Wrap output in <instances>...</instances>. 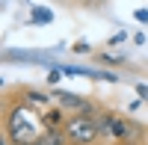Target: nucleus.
Returning a JSON list of instances; mask_svg holds the SVG:
<instances>
[{
  "label": "nucleus",
  "mask_w": 148,
  "mask_h": 145,
  "mask_svg": "<svg viewBox=\"0 0 148 145\" xmlns=\"http://www.w3.org/2000/svg\"><path fill=\"white\" fill-rule=\"evenodd\" d=\"M125 39H127V33H125V30H116V33L107 39V44H110V47H116V44H121Z\"/></svg>",
  "instance_id": "obj_11"
},
{
  "label": "nucleus",
  "mask_w": 148,
  "mask_h": 145,
  "mask_svg": "<svg viewBox=\"0 0 148 145\" xmlns=\"http://www.w3.org/2000/svg\"><path fill=\"white\" fill-rule=\"evenodd\" d=\"M142 145H148V133H145V139H142Z\"/></svg>",
  "instance_id": "obj_18"
},
{
  "label": "nucleus",
  "mask_w": 148,
  "mask_h": 145,
  "mask_svg": "<svg viewBox=\"0 0 148 145\" xmlns=\"http://www.w3.org/2000/svg\"><path fill=\"white\" fill-rule=\"evenodd\" d=\"M133 89H136V98L142 104H148V83H133Z\"/></svg>",
  "instance_id": "obj_12"
},
{
  "label": "nucleus",
  "mask_w": 148,
  "mask_h": 145,
  "mask_svg": "<svg viewBox=\"0 0 148 145\" xmlns=\"http://www.w3.org/2000/svg\"><path fill=\"white\" fill-rule=\"evenodd\" d=\"M36 145H68V139H65V133H62V127H53V130H47Z\"/></svg>",
  "instance_id": "obj_7"
},
{
  "label": "nucleus",
  "mask_w": 148,
  "mask_h": 145,
  "mask_svg": "<svg viewBox=\"0 0 148 145\" xmlns=\"http://www.w3.org/2000/svg\"><path fill=\"white\" fill-rule=\"evenodd\" d=\"M139 107H145V104H142V101L136 98V101H133V104H127V110H130V113H136V110H139Z\"/></svg>",
  "instance_id": "obj_16"
},
{
  "label": "nucleus",
  "mask_w": 148,
  "mask_h": 145,
  "mask_svg": "<svg viewBox=\"0 0 148 145\" xmlns=\"http://www.w3.org/2000/svg\"><path fill=\"white\" fill-rule=\"evenodd\" d=\"M65 118H68V113L62 110V107H51V110H45V124H47V130L62 127V124H65Z\"/></svg>",
  "instance_id": "obj_6"
},
{
  "label": "nucleus",
  "mask_w": 148,
  "mask_h": 145,
  "mask_svg": "<svg viewBox=\"0 0 148 145\" xmlns=\"http://www.w3.org/2000/svg\"><path fill=\"white\" fill-rule=\"evenodd\" d=\"M51 21H53V9L51 6H33L30 24H51Z\"/></svg>",
  "instance_id": "obj_8"
},
{
  "label": "nucleus",
  "mask_w": 148,
  "mask_h": 145,
  "mask_svg": "<svg viewBox=\"0 0 148 145\" xmlns=\"http://www.w3.org/2000/svg\"><path fill=\"white\" fill-rule=\"evenodd\" d=\"M59 80H62V68H51V71H47V83H51V86H53V83H59Z\"/></svg>",
  "instance_id": "obj_13"
},
{
  "label": "nucleus",
  "mask_w": 148,
  "mask_h": 145,
  "mask_svg": "<svg viewBox=\"0 0 148 145\" xmlns=\"http://www.w3.org/2000/svg\"><path fill=\"white\" fill-rule=\"evenodd\" d=\"M62 133H65L68 145H104L101 124L92 116H68L62 124Z\"/></svg>",
  "instance_id": "obj_3"
},
{
  "label": "nucleus",
  "mask_w": 148,
  "mask_h": 145,
  "mask_svg": "<svg viewBox=\"0 0 148 145\" xmlns=\"http://www.w3.org/2000/svg\"><path fill=\"white\" fill-rule=\"evenodd\" d=\"M53 101H56V107H62L68 116H92V118H98L104 113V107L98 101L74 95V92H62V89H53Z\"/></svg>",
  "instance_id": "obj_4"
},
{
  "label": "nucleus",
  "mask_w": 148,
  "mask_h": 145,
  "mask_svg": "<svg viewBox=\"0 0 148 145\" xmlns=\"http://www.w3.org/2000/svg\"><path fill=\"white\" fill-rule=\"evenodd\" d=\"M98 124H101L104 133V145H121V142H142L148 127L133 122L130 116L116 113L113 107H104V113L98 116Z\"/></svg>",
  "instance_id": "obj_2"
},
{
  "label": "nucleus",
  "mask_w": 148,
  "mask_h": 145,
  "mask_svg": "<svg viewBox=\"0 0 148 145\" xmlns=\"http://www.w3.org/2000/svg\"><path fill=\"white\" fill-rule=\"evenodd\" d=\"M92 80H107V83H119V74H116V71H95V68H92Z\"/></svg>",
  "instance_id": "obj_10"
},
{
  "label": "nucleus",
  "mask_w": 148,
  "mask_h": 145,
  "mask_svg": "<svg viewBox=\"0 0 148 145\" xmlns=\"http://www.w3.org/2000/svg\"><path fill=\"white\" fill-rule=\"evenodd\" d=\"M18 92H21L24 101L42 107V110H51V107L56 104V101H53V92H39V89H33V86H18Z\"/></svg>",
  "instance_id": "obj_5"
},
{
  "label": "nucleus",
  "mask_w": 148,
  "mask_h": 145,
  "mask_svg": "<svg viewBox=\"0 0 148 145\" xmlns=\"http://www.w3.org/2000/svg\"><path fill=\"white\" fill-rule=\"evenodd\" d=\"M47 133L45 110L21 98V92H3V139L9 145H36Z\"/></svg>",
  "instance_id": "obj_1"
},
{
  "label": "nucleus",
  "mask_w": 148,
  "mask_h": 145,
  "mask_svg": "<svg viewBox=\"0 0 148 145\" xmlns=\"http://www.w3.org/2000/svg\"><path fill=\"white\" fill-rule=\"evenodd\" d=\"M71 51H74V53H92V44H89V42H77Z\"/></svg>",
  "instance_id": "obj_15"
},
{
  "label": "nucleus",
  "mask_w": 148,
  "mask_h": 145,
  "mask_svg": "<svg viewBox=\"0 0 148 145\" xmlns=\"http://www.w3.org/2000/svg\"><path fill=\"white\" fill-rule=\"evenodd\" d=\"M95 59L101 65H110V68H116V65H127V56H113V53H95Z\"/></svg>",
  "instance_id": "obj_9"
},
{
  "label": "nucleus",
  "mask_w": 148,
  "mask_h": 145,
  "mask_svg": "<svg viewBox=\"0 0 148 145\" xmlns=\"http://www.w3.org/2000/svg\"><path fill=\"white\" fill-rule=\"evenodd\" d=\"M133 18H136L139 24H148V6H139L136 12H133Z\"/></svg>",
  "instance_id": "obj_14"
},
{
  "label": "nucleus",
  "mask_w": 148,
  "mask_h": 145,
  "mask_svg": "<svg viewBox=\"0 0 148 145\" xmlns=\"http://www.w3.org/2000/svg\"><path fill=\"white\" fill-rule=\"evenodd\" d=\"M121 145H142V142H121Z\"/></svg>",
  "instance_id": "obj_17"
}]
</instances>
